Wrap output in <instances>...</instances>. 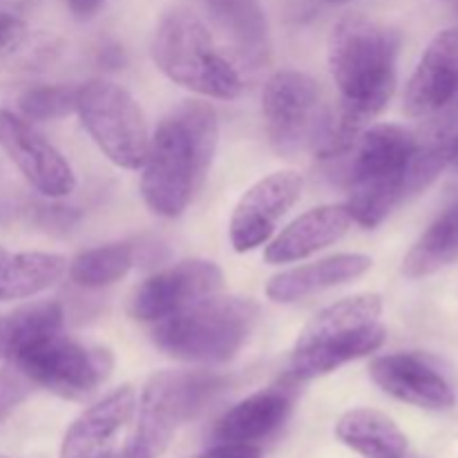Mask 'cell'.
Here are the masks:
<instances>
[{
	"label": "cell",
	"instance_id": "6da1fadb",
	"mask_svg": "<svg viewBox=\"0 0 458 458\" xmlns=\"http://www.w3.org/2000/svg\"><path fill=\"white\" fill-rule=\"evenodd\" d=\"M219 141V121L210 106L188 101L150 134L141 164V195L159 217H179L204 183Z\"/></svg>",
	"mask_w": 458,
	"mask_h": 458
},
{
	"label": "cell",
	"instance_id": "7a4b0ae2",
	"mask_svg": "<svg viewBox=\"0 0 458 458\" xmlns=\"http://www.w3.org/2000/svg\"><path fill=\"white\" fill-rule=\"evenodd\" d=\"M387 340L383 298L358 293L318 311L300 331L291 352V376L313 380L347 362L376 353Z\"/></svg>",
	"mask_w": 458,
	"mask_h": 458
},
{
	"label": "cell",
	"instance_id": "3957f363",
	"mask_svg": "<svg viewBox=\"0 0 458 458\" xmlns=\"http://www.w3.org/2000/svg\"><path fill=\"white\" fill-rule=\"evenodd\" d=\"M259 320L250 298L210 295L165 320L155 322L152 343L165 356L192 365H222L249 343Z\"/></svg>",
	"mask_w": 458,
	"mask_h": 458
},
{
	"label": "cell",
	"instance_id": "277c9868",
	"mask_svg": "<svg viewBox=\"0 0 458 458\" xmlns=\"http://www.w3.org/2000/svg\"><path fill=\"white\" fill-rule=\"evenodd\" d=\"M414 132L396 123H378L362 130L353 146L349 170V199L344 206L352 219L365 228H376L407 197Z\"/></svg>",
	"mask_w": 458,
	"mask_h": 458
},
{
	"label": "cell",
	"instance_id": "5b68a950",
	"mask_svg": "<svg viewBox=\"0 0 458 458\" xmlns=\"http://www.w3.org/2000/svg\"><path fill=\"white\" fill-rule=\"evenodd\" d=\"M152 61L173 83L208 98L233 101L242 94V76L219 54L208 27L186 7L161 16L152 36Z\"/></svg>",
	"mask_w": 458,
	"mask_h": 458
},
{
	"label": "cell",
	"instance_id": "8992f818",
	"mask_svg": "<svg viewBox=\"0 0 458 458\" xmlns=\"http://www.w3.org/2000/svg\"><path fill=\"white\" fill-rule=\"evenodd\" d=\"M226 378L210 371H157L143 385L137 425L123 450L130 458H159L183 423L195 419L222 389Z\"/></svg>",
	"mask_w": 458,
	"mask_h": 458
},
{
	"label": "cell",
	"instance_id": "52a82bcc",
	"mask_svg": "<svg viewBox=\"0 0 458 458\" xmlns=\"http://www.w3.org/2000/svg\"><path fill=\"white\" fill-rule=\"evenodd\" d=\"M76 114L112 164L125 170L141 168L150 132L141 107L123 85L107 79H92L79 85Z\"/></svg>",
	"mask_w": 458,
	"mask_h": 458
},
{
	"label": "cell",
	"instance_id": "ba28073f",
	"mask_svg": "<svg viewBox=\"0 0 458 458\" xmlns=\"http://www.w3.org/2000/svg\"><path fill=\"white\" fill-rule=\"evenodd\" d=\"M9 362L18 367L34 387H43L70 401H81L97 392L114 367V358L107 349L76 343L63 335V329L27 344Z\"/></svg>",
	"mask_w": 458,
	"mask_h": 458
},
{
	"label": "cell",
	"instance_id": "9c48e42d",
	"mask_svg": "<svg viewBox=\"0 0 458 458\" xmlns=\"http://www.w3.org/2000/svg\"><path fill=\"white\" fill-rule=\"evenodd\" d=\"M320 89L309 74L298 70L276 72L262 92V114L268 137L280 155L300 150L316 137L320 114Z\"/></svg>",
	"mask_w": 458,
	"mask_h": 458
},
{
	"label": "cell",
	"instance_id": "30bf717a",
	"mask_svg": "<svg viewBox=\"0 0 458 458\" xmlns=\"http://www.w3.org/2000/svg\"><path fill=\"white\" fill-rule=\"evenodd\" d=\"M224 286L222 268L208 259H182L148 277L130 300V316L141 322H161Z\"/></svg>",
	"mask_w": 458,
	"mask_h": 458
},
{
	"label": "cell",
	"instance_id": "8fae6325",
	"mask_svg": "<svg viewBox=\"0 0 458 458\" xmlns=\"http://www.w3.org/2000/svg\"><path fill=\"white\" fill-rule=\"evenodd\" d=\"M0 148L22 177L45 197H67L76 188V174L65 157L25 119L0 107Z\"/></svg>",
	"mask_w": 458,
	"mask_h": 458
},
{
	"label": "cell",
	"instance_id": "7c38bea8",
	"mask_svg": "<svg viewBox=\"0 0 458 458\" xmlns=\"http://www.w3.org/2000/svg\"><path fill=\"white\" fill-rule=\"evenodd\" d=\"M304 179L293 170L267 174L237 201L231 217V244L237 253H249L267 244L277 224L302 197Z\"/></svg>",
	"mask_w": 458,
	"mask_h": 458
},
{
	"label": "cell",
	"instance_id": "4fadbf2b",
	"mask_svg": "<svg viewBox=\"0 0 458 458\" xmlns=\"http://www.w3.org/2000/svg\"><path fill=\"white\" fill-rule=\"evenodd\" d=\"M134 411L137 394L130 385L110 392L67 428L58 458H110L119 450L116 441L132 423Z\"/></svg>",
	"mask_w": 458,
	"mask_h": 458
},
{
	"label": "cell",
	"instance_id": "5bb4252c",
	"mask_svg": "<svg viewBox=\"0 0 458 458\" xmlns=\"http://www.w3.org/2000/svg\"><path fill=\"white\" fill-rule=\"evenodd\" d=\"M371 380L396 401L429 411L454 407L456 396L441 371L416 353H389L369 367Z\"/></svg>",
	"mask_w": 458,
	"mask_h": 458
},
{
	"label": "cell",
	"instance_id": "9a60e30c",
	"mask_svg": "<svg viewBox=\"0 0 458 458\" xmlns=\"http://www.w3.org/2000/svg\"><path fill=\"white\" fill-rule=\"evenodd\" d=\"M458 94V27L441 30L425 47L407 81L403 107L414 119L441 110Z\"/></svg>",
	"mask_w": 458,
	"mask_h": 458
},
{
	"label": "cell",
	"instance_id": "2e32d148",
	"mask_svg": "<svg viewBox=\"0 0 458 458\" xmlns=\"http://www.w3.org/2000/svg\"><path fill=\"white\" fill-rule=\"evenodd\" d=\"M352 213L344 204H325L295 217L264 250L268 264H291L343 240L352 228Z\"/></svg>",
	"mask_w": 458,
	"mask_h": 458
},
{
	"label": "cell",
	"instance_id": "e0dca14e",
	"mask_svg": "<svg viewBox=\"0 0 458 458\" xmlns=\"http://www.w3.org/2000/svg\"><path fill=\"white\" fill-rule=\"evenodd\" d=\"M371 258L362 253H338L304 267L289 268L273 276L267 284L268 300L280 304L298 302L309 295L358 280L371 268Z\"/></svg>",
	"mask_w": 458,
	"mask_h": 458
},
{
	"label": "cell",
	"instance_id": "ac0fdd59",
	"mask_svg": "<svg viewBox=\"0 0 458 458\" xmlns=\"http://www.w3.org/2000/svg\"><path fill=\"white\" fill-rule=\"evenodd\" d=\"M293 394L289 387H268L244 398L215 423L219 443H255L271 437L289 416Z\"/></svg>",
	"mask_w": 458,
	"mask_h": 458
},
{
	"label": "cell",
	"instance_id": "d6986e66",
	"mask_svg": "<svg viewBox=\"0 0 458 458\" xmlns=\"http://www.w3.org/2000/svg\"><path fill=\"white\" fill-rule=\"evenodd\" d=\"M206 7L246 63L262 65L268 61L271 36L259 0H206Z\"/></svg>",
	"mask_w": 458,
	"mask_h": 458
},
{
	"label": "cell",
	"instance_id": "ffe728a7",
	"mask_svg": "<svg viewBox=\"0 0 458 458\" xmlns=\"http://www.w3.org/2000/svg\"><path fill=\"white\" fill-rule=\"evenodd\" d=\"M335 437L362 458H405L407 437L387 414L369 407L340 416Z\"/></svg>",
	"mask_w": 458,
	"mask_h": 458
},
{
	"label": "cell",
	"instance_id": "44dd1931",
	"mask_svg": "<svg viewBox=\"0 0 458 458\" xmlns=\"http://www.w3.org/2000/svg\"><path fill=\"white\" fill-rule=\"evenodd\" d=\"M67 259L56 253H16L0 262V302L25 300L52 289L67 273Z\"/></svg>",
	"mask_w": 458,
	"mask_h": 458
},
{
	"label": "cell",
	"instance_id": "7402d4cb",
	"mask_svg": "<svg viewBox=\"0 0 458 458\" xmlns=\"http://www.w3.org/2000/svg\"><path fill=\"white\" fill-rule=\"evenodd\" d=\"M458 262V204L438 215L403 259V273L411 280L429 277Z\"/></svg>",
	"mask_w": 458,
	"mask_h": 458
},
{
	"label": "cell",
	"instance_id": "603a6c76",
	"mask_svg": "<svg viewBox=\"0 0 458 458\" xmlns=\"http://www.w3.org/2000/svg\"><path fill=\"white\" fill-rule=\"evenodd\" d=\"M137 262V246L132 242H112L83 250L67 264L70 280L83 289H103L123 280Z\"/></svg>",
	"mask_w": 458,
	"mask_h": 458
},
{
	"label": "cell",
	"instance_id": "cb8c5ba5",
	"mask_svg": "<svg viewBox=\"0 0 458 458\" xmlns=\"http://www.w3.org/2000/svg\"><path fill=\"white\" fill-rule=\"evenodd\" d=\"M63 329L58 302H36L0 316V360H12L21 349Z\"/></svg>",
	"mask_w": 458,
	"mask_h": 458
},
{
	"label": "cell",
	"instance_id": "d4e9b609",
	"mask_svg": "<svg viewBox=\"0 0 458 458\" xmlns=\"http://www.w3.org/2000/svg\"><path fill=\"white\" fill-rule=\"evenodd\" d=\"M76 89L70 85H40L31 88L18 98L22 116L27 121H56L76 112Z\"/></svg>",
	"mask_w": 458,
	"mask_h": 458
},
{
	"label": "cell",
	"instance_id": "484cf974",
	"mask_svg": "<svg viewBox=\"0 0 458 458\" xmlns=\"http://www.w3.org/2000/svg\"><path fill=\"white\" fill-rule=\"evenodd\" d=\"M31 392L34 385L18 367L9 362V367L0 369V420L7 419Z\"/></svg>",
	"mask_w": 458,
	"mask_h": 458
},
{
	"label": "cell",
	"instance_id": "4316f807",
	"mask_svg": "<svg viewBox=\"0 0 458 458\" xmlns=\"http://www.w3.org/2000/svg\"><path fill=\"white\" fill-rule=\"evenodd\" d=\"M197 458H262V450L253 443H219Z\"/></svg>",
	"mask_w": 458,
	"mask_h": 458
},
{
	"label": "cell",
	"instance_id": "83f0119b",
	"mask_svg": "<svg viewBox=\"0 0 458 458\" xmlns=\"http://www.w3.org/2000/svg\"><path fill=\"white\" fill-rule=\"evenodd\" d=\"M22 31H25V25H22L21 18L9 12H0V49L16 43Z\"/></svg>",
	"mask_w": 458,
	"mask_h": 458
},
{
	"label": "cell",
	"instance_id": "f1b7e54d",
	"mask_svg": "<svg viewBox=\"0 0 458 458\" xmlns=\"http://www.w3.org/2000/svg\"><path fill=\"white\" fill-rule=\"evenodd\" d=\"M67 3H70L72 13H74L76 18H81V21H88V18L97 16L98 9L106 4V0H67Z\"/></svg>",
	"mask_w": 458,
	"mask_h": 458
},
{
	"label": "cell",
	"instance_id": "f546056e",
	"mask_svg": "<svg viewBox=\"0 0 458 458\" xmlns=\"http://www.w3.org/2000/svg\"><path fill=\"white\" fill-rule=\"evenodd\" d=\"M450 164L458 165V134H456L454 141H452V146H450Z\"/></svg>",
	"mask_w": 458,
	"mask_h": 458
},
{
	"label": "cell",
	"instance_id": "4dcf8cb0",
	"mask_svg": "<svg viewBox=\"0 0 458 458\" xmlns=\"http://www.w3.org/2000/svg\"><path fill=\"white\" fill-rule=\"evenodd\" d=\"M110 458H130V456H128V452H125V450H116Z\"/></svg>",
	"mask_w": 458,
	"mask_h": 458
},
{
	"label": "cell",
	"instance_id": "1f68e13d",
	"mask_svg": "<svg viewBox=\"0 0 458 458\" xmlns=\"http://www.w3.org/2000/svg\"><path fill=\"white\" fill-rule=\"evenodd\" d=\"M4 258H7V250H4V249H0V262H3Z\"/></svg>",
	"mask_w": 458,
	"mask_h": 458
},
{
	"label": "cell",
	"instance_id": "d6a6232c",
	"mask_svg": "<svg viewBox=\"0 0 458 458\" xmlns=\"http://www.w3.org/2000/svg\"><path fill=\"white\" fill-rule=\"evenodd\" d=\"M329 3H347V0H329Z\"/></svg>",
	"mask_w": 458,
	"mask_h": 458
},
{
	"label": "cell",
	"instance_id": "836d02e7",
	"mask_svg": "<svg viewBox=\"0 0 458 458\" xmlns=\"http://www.w3.org/2000/svg\"><path fill=\"white\" fill-rule=\"evenodd\" d=\"M0 458H9V456H4V454H0Z\"/></svg>",
	"mask_w": 458,
	"mask_h": 458
}]
</instances>
